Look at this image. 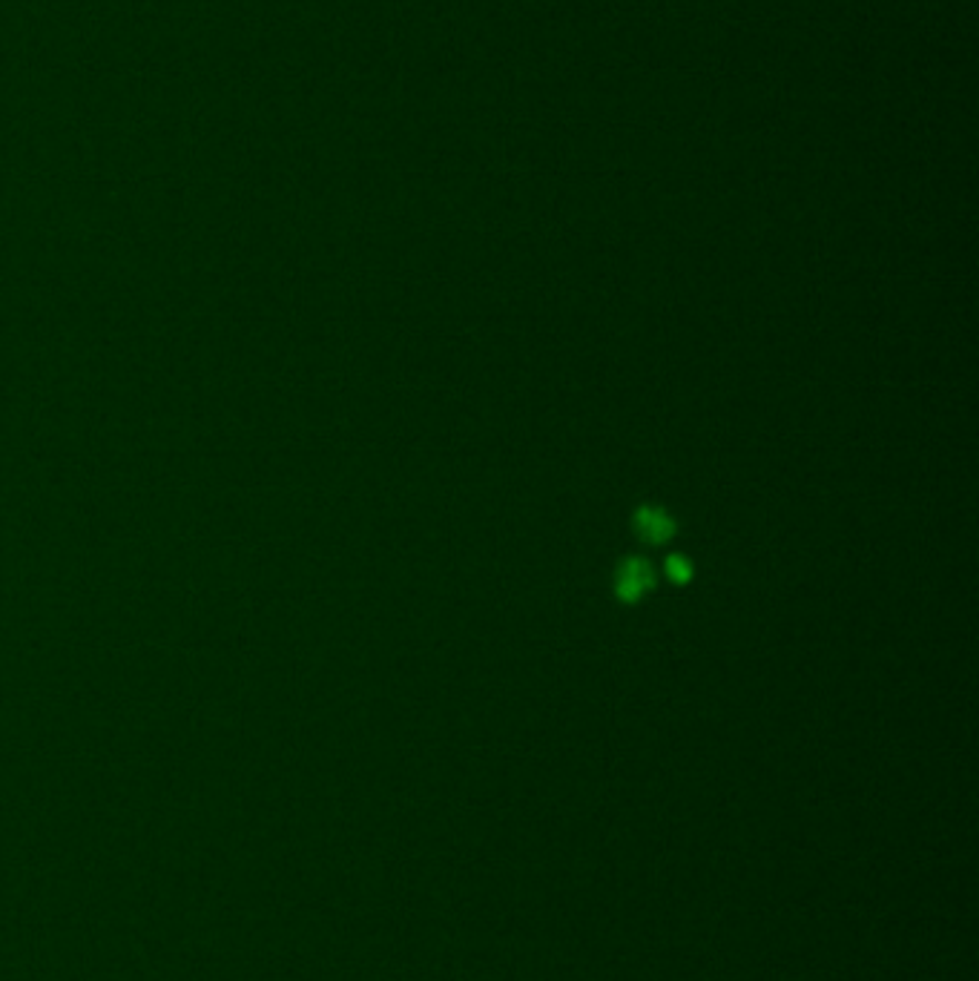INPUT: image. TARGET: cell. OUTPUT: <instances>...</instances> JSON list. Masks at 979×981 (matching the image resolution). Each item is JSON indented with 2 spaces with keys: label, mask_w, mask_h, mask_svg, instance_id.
Wrapping results in <instances>:
<instances>
[{
  "label": "cell",
  "mask_w": 979,
  "mask_h": 981,
  "mask_svg": "<svg viewBox=\"0 0 979 981\" xmlns=\"http://www.w3.org/2000/svg\"><path fill=\"white\" fill-rule=\"evenodd\" d=\"M655 586V572L653 566L640 557H633V560H626L624 566L618 568V577H615V591L624 603H638L640 597Z\"/></svg>",
  "instance_id": "6da1fadb"
},
{
  "label": "cell",
  "mask_w": 979,
  "mask_h": 981,
  "mask_svg": "<svg viewBox=\"0 0 979 981\" xmlns=\"http://www.w3.org/2000/svg\"><path fill=\"white\" fill-rule=\"evenodd\" d=\"M635 528H638V534L644 543H649V546H664L667 539H673L675 519L669 517L664 508L644 505V508H638V512H635Z\"/></svg>",
  "instance_id": "7a4b0ae2"
},
{
  "label": "cell",
  "mask_w": 979,
  "mask_h": 981,
  "mask_svg": "<svg viewBox=\"0 0 979 981\" xmlns=\"http://www.w3.org/2000/svg\"><path fill=\"white\" fill-rule=\"evenodd\" d=\"M667 577L673 583H678V586H682V583H689V577H693V566H689L687 557H682V554H673V557L667 560Z\"/></svg>",
  "instance_id": "3957f363"
}]
</instances>
